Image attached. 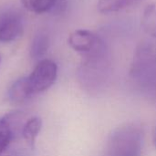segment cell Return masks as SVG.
I'll return each mask as SVG.
<instances>
[{"mask_svg":"<svg viewBox=\"0 0 156 156\" xmlns=\"http://www.w3.org/2000/svg\"><path fill=\"white\" fill-rule=\"evenodd\" d=\"M153 139H154V146H155V149H156V126H155V128H154V131Z\"/></svg>","mask_w":156,"mask_h":156,"instance_id":"5bb4252c","label":"cell"},{"mask_svg":"<svg viewBox=\"0 0 156 156\" xmlns=\"http://www.w3.org/2000/svg\"><path fill=\"white\" fill-rule=\"evenodd\" d=\"M26 9L36 14L49 11L57 3V0H21Z\"/></svg>","mask_w":156,"mask_h":156,"instance_id":"7c38bea8","label":"cell"},{"mask_svg":"<svg viewBox=\"0 0 156 156\" xmlns=\"http://www.w3.org/2000/svg\"><path fill=\"white\" fill-rule=\"evenodd\" d=\"M141 21L144 32L156 38V3L145 7Z\"/></svg>","mask_w":156,"mask_h":156,"instance_id":"8fae6325","label":"cell"},{"mask_svg":"<svg viewBox=\"0 0 156 156\" xmlns=\"http://www.w3.org/2000/svg\"><path fill=\"white\" fill-rule=\"evenodd\" d=\"M22 120L18 112L0 117V156H27L34 149L22 137Z\"/></svg>","mask_w":156,"mask_h":156,"instance_id":"277c9868","label":"cell"},{"mask_svg":"<svg viewBox=\"0 0 156 156\" xmlns=\"http://www.w3.org/2000/svg\"><path fill=\"white\" fill-rule=\"evenodd\" d=\"M42 127V122L41 119L38 117H31L27 119L22 127V137L25 140V142L34 148L35 146V141L37 136L38 135L40 130Z\"/></svg>","mask_w":156,"mask_h":156,"instance_id":"30bf717a","label":"cell"},{"mask_svg":"<svg viewBox=\"0 0 156 156\" xmlns=\"http://www.w3.org/2000/svg\"><path fill=\"white\" fill-rule=\"evenodd\" d=\"M68 42L72 49L83 56L88 55L105 45L99 36L88 29H77L73 31L69 35Z\"/></svg>","mask_w":156,"mask_h":156,"instance_id":"8992f818","label":"cell"},{"mask_svg":"<svg viewBox=\"0 0 156 156\" xmlns=\"http://www.w3.org/2000/svg\"><path fill=\"white\" fill-rule=\"evenodd\" d=\"M143 1L144 0H99L97 8L102 14L116 13L136 5Z\"/></svg>","mask_w":156,"mask_h":156,"instance_id":"9c48e42d","label":"cell"},{"mask_svg":"<svg viewBox=\"0 0 156 156\" xmlns=\"http://www.w3.org/2000/svg\"><path fill=\"white\" fill-rule=\"evenodd\" d=\"M131 78L136 88L156 103V51L150 47L137 50L131 68Z\"/></svg>","mask_w":156,"mask_h":156,"instance_id":"7a4b0ae2","label":"cell"},{"mask_svg":"<svg viewBox=\"0 0 156 156\" xmlns=\"http://www.w3.org/2000/svg\"><path fill=\"white\" fill-rule=\"evenodd\" d=\"M23 21L21 16L12 10L0 13V42L9 43L21 37Z\"/></svg>","mask_w":156,"mask_h":156,"instance_id":"52a82bcc","label":"cell"},{"mask_svg":"<svg viewBox=\"0 0 156 156\" xmlns=\"http://www.w3.org/2000/svg\"><path fill=\"white\" fill-rule=\"evenodd\" d=\"M48 39L44 37H40L39 39H36L32 47V56L34 58L41 57L45 54L48 49Z\"/></svg>","mask_w":156,"mask_h":156,"instance_id":"4fadbf2b","label":"cell"},{"mask_svg":"<svg viewBox=\"0 0 156 156\" xmlns=\"http://www.w3.org/2000/svg\"><path fill=\"white\" fill-rule=\"evenodd\" d=\"M57 76L58 67L54 61L50 59L40 60L30 75L25 77L27 88L31 97L49 89L56 81Z\"/></svg>","mask_w":156,"mask_h":156,"instance_id":"5b68a950","label":"cell"},{"mask_svg":"<svg viewBox=\"0 0 156 156\" xmlns=\"http://www.w3.org/2000/svg\"><path fill=\"white\" fill-rule=\"evenodd\" d=\"M143 144V127L136 122H128L112 133L105 146L104 156H142Z\"/></svg>","mask_w":156,"mask_h":156,"instance_id":"3957f363","label":"cell"},{"mask_svg":"<svg viewBox=\"0 0 156 156\" xmlns=\"http://www.w3.org/2000/svg\"><path fill=\"white\" fill-rule=\"evenodd\" d=\"M112 61L106 45L85 55L79 70V80L82 89L90 95L103 92L110 82Z\"/></svg>","mask_w":156,"mask_h":156,"instance_id":"6da1fadb","label":"cell"},{"mask_svg":"<svg viewBox=\"0 0 156 156\" xmlns=\"http://www.w3.org/2000/svg\"><path fill=\"white\" fill-rule=\"evenodd\" d=\"M8 101L12 104H21L31 98L26 83V78H20L16 80L8 90Z\"/></svg>","mask_w":156,"mask_h":156,"instance_id":"ba28073f","label":"cell"}]
</instances>
